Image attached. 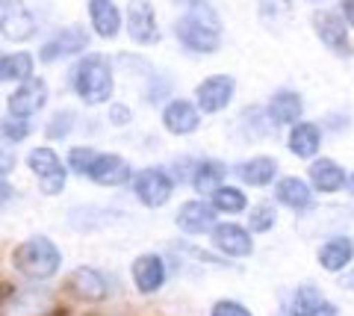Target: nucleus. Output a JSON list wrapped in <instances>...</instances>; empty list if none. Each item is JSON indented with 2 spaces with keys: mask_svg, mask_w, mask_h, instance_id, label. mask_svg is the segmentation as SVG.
Masks as SVG:
<instances>
[{
  "mask_svg": "<svg viewBox=\"0 0 354 316\" xmlns=\"http://www.w3.org/2000/svg\"><path fill=\"white\" fill-rule=\"evenodd\" d=\"M174 36L192 53H216L221 48L218 15L204 0H189V12L174 21Z\"/></svg>",
  "mask_w": 354,
  "mask_h": 316,
  "instance_id": "1",
  "label": "nucleus"
},
{
  "mask_svg": "<svg viewBox=\"0 0 354 316\" xmlns=\"http://www.w3.org/2000/svg\"><path fill=\"white\" fill-rule=\"evenodd\" d=\"M71 89L77 92L83 104L88 106H101L109 104L115 89V80H113V65H109L106 57L101 53H92V57H83L80 62L74 65L71 71Z\"/></svg>",
  "mask_w": 354,
  "mask_h": 316,
  "instance_id": "2",
  "label": "nucleus"
},
{
  "mask_svg": "<svg viewBox=\"0 0 354 316\" xmlns=\"http://www.w3.org/2000/svg\"><path fill=\"white\" fill-rule=\"evenodd\" d=\"M12 266L18 275H24L30 281H50L62 266V252L53 245L50 236L36 234L24 239L12 252Z\"/></svg>",
  "mask_w": 354,
  "mask_h": 316,
  "instance_id": "3",
  "label": "nucleus"
},
{
  "mask_svg": "<svg viewBox=\"0 0 354 316\" xmlns=\"http://www.w3.org/2000/svg\"><path fill=\"white\" fill-rule=\"evenodd\" d=\"M27 166L39 178V189L44 195H59L65 189V180H68V174H65V166H62V160L57 157V151H50V148H32L30 154H27Z\"/></svg>",
  "mask_w": 354,
  "mask_h": 316,
  "instance_id": "4",
  "label": "nucleus"
},
{
  "mask_svg": "<svg viewBox=\"0 0 354 316\" xmlns=\"http://www.w3.org/2000/svg\"><path fill=\"white\" fill-rule=\"evenodd\" d=\"M171 192H174V178L160 166L145 169L133 178V195L145 207H151V210H160V207L169 204Z\"/></svg>",
  "mask_w": 354,
  "mask_h": 316,
  "instance_id": "5",
  "label": "nucleus"
},
{
  "mask_svg": "<svg viewBox=\"0 0 354 316\" xmlns=\"http://www.w3.org/2000/svg\"><path fill=\"white\" fill-rule=\"evenodd\" d=\"M313 27H316L319 41H322V45L334 53V57H339V59L354 57V45L348 39V27H346V18H342V15L319 12L313 18Z\"/></svg>",
  "mask_w": 354,
  "mask_h": 316,
  "instance_id": "6",
  "label": "nucleus"
},
{
  "mask_svg": "<svg viewBox=\"0 0 354 316\" xmlns=\"http://www.w3.org/2000/svg\"><path fill=\"white\" fill-rule=\"evenodd\" d=\"M65 290H68L71 296L88 301V304H97V301L109 299L113 284H109V278L104 272H97L95 266H77L68 275V281H65Z\"/></svg>",
  "mask_w": 354,
  "mask_h": 316,
  "instance_id": "7",
  "label": "nucleus"
},
{
  "mask_svg": "<svg viewBox=\"0 0 354 316\" xmlns=\"http://www.w3.org/2000/svg\"><path fill=\"white\" fill-rule=\"evenodd\" d=\"M234 92H236V80L230 77V74H213V77H207L195 89V104L201 113L213 115V113H221L234 101Z\"/></svg>",
  "mask_w": 354,
  "mask_h": 316,
  "instance_id": "8",
  "label": "nucleus"
},
{
  "mask_svg": "<svg viewBox=\"0 0 354 316\" xmlns=\"http://www.w3.org/2000/svg\"><path fill=\"white\" fill-rule=\"evenodd\" d=\"M88 48V32L83 27H65L59 30L53 39H48L44 45L39 48V59L41 62H57V59H65V57H77Z\"/></svg>",
  "mask_w": 354,
  "mask_h": 316,
  "instance_id": "9",
  "label": "nucleus"
},
{
  "mask_svg": "<svg viewBox=\"0 0 354 316\" xmlns=\"http://www.w3.org/2000/svg\"><path fill=\"white\" fill-rule=\"evenodd\" d=\"M36 32V18L21 0H3L0 6V36L9 41H27Z\"/></svg>",
  "mask_w": 354,
  "mask_h": 316,
  "instance_id": "10",
  "label": "nucleus"
},
{
  "mask_svg": "<svg viewBox=\"0 0 354 316\" xmlns=\"http://www.w3.org/2000/svg\"><path fill=\"white\" fill-rule=\"evenodd\" d=\"M127 36L136 41V45H157L160 41V27H157V15H153L151 0H130Z\"/></svg>",
  "mask_w": 354,
  "mask_h": 316,
  "instance_id": "11",
  "label": "nucleus"
},
{
  "mask_svg": "<svg viewBox=\"0 0 354 316\" xmlns=\"http://www.w3.org/2000/svg\"><path fill=\"white\" fill-rule=\"evenodd\" d=\"M209 243H213V248L218 254L225 257H248L254 252V239L251 234L245 231V227H239L234 222H221L216 225L213 231H209Z\"/></svg>",
  "mask_w": 354,
  "mask_h": 316,
  "instance_id": "12",
  "label": "nucleus"
},
{
  "mask_svg": "<svg viewBox=\"0 0 354 316\" xmlns=\"http://www.w3.org/2000/svg\"><path fill=\"white\" fill-rule=\"evenodd\" d=\"M162 127L174 136H192L201 127V110H198V104L186 101V97H174L162 110Z\"/></svg>",
  "mask_w": 354,
  "mask_h": 316,
  "instance_id": "13",
  "label": "nucleus"
},
{
  "mask_svg": "<svg viewBox=\"0 0 354 316\" xmlns=\"http://www.w3.org/2000/svg\"><path fill=\"white\" fill-rule=\"evenodd\" d=\"M6 104H9V115H18V118L36 115L41 106L48 104V83H44L41 77H30L9 95Z\"/></svg>",
  "mask_w": 354,
  "mask_h": 316,
  "instance_id": "14",
  "label": "nucleus"
},
{
  "mask_svg": "<svg viewBox=\"0 0 354 316\" xmlns=\"http://www.w3.org/2000/svg\"><path fill=\"white\" fill-rule=\"evenodd\" d=\"M130 275L142 296H153V292H160L165 284V260L153 252L139 254L130 266Z\"/></svg>",
  "mask_w": 354,
  "mask_h": 316,
  "instance_id": "15",
  "label": "nucleus"
},
{
  "mask_svg": "<svg viewBox=\"0 0 354 316\" xmlns=\"http://www.w3.org/2000/svg\"><path fill=\"white\" fill-rule=\"evenodd\" d=\"M177 227L189 236H201L209 234L216 227V207L207 201H186L174 216Z\"/></svg>",
  "mask_w": 354,
  "mask_h": 316,
  "instance_id": "16",
  "label": "nucleus"
},
{
  "mask_svg": "<svg viewBox=\"0 0 354 316\" xmlns=\"http://www.w3.org/2000/svg\"><path fill=\"white\" fill-rule=\"evenodd\" d=\"M130 162L121 160L118 154H97L95 166L88 169L86 178L97 183V187H121V183L130 180Z\"/></svg>",
  "mask_w": 354,
  "mask_h": 316,
  "instance_id": "17",
  "label": "nucleus"
},
{
  "mask_svg": "<svg viewBox=\"0 0 354 316\" xmlns=\"http://www.w3.org/2000/svg\"><path fill=\"white\" fill-rule=\"evenodd\" d=\"M266 113H269V118L274 124H295V122H301V113H304V101H301V95L292 92V89H281V92H274L272 95V101L269 106H266Z\"/></svg>",
  "mask_w": 354,
  "mask_h": 316,
  "instance_id": "18",
  "label": "nucleus"
},
{
  "mask_svg": "<svg viewBox=\"0 0 354 316\" xmlns=\"http://www.w3.org/2000/svg\"><path fill=\"white\" fill-rule=\"evenodd\" d=\"M319 145H322V130H319V124H313V122H295L290 127L286 148H290L295 157L313 160L319 154Z\"/></svg>",
  "mask_w": 354,
  "mask_h": 316,
  "instance_id": "19",
  "label": "nucleus"
},
{
  "mask_svg": "<svg viewBox=\"0 0 354 316\" xmlns=\"http://www.w3.org/2000/svg\"><path fill=\"white\" fill-rule=\"evenodd\" d=\"M234 174L248 183V187H269V183L278 178V160L274 157H251V160H242L234 166Z\"/></svg>",
  "mask_w": 354,
  "mask_h": 316,
  "instance_id": "20",
  "label": "nucleus"
},
{
  "mask_svg": "<svg viewBox=\"0 0 354 316\" xmlns=\"http://www.w3.org/2000/svg\"><path fill=\"white\" fill-rule=\"evenodd\" d=\"M310 183H313V189H319V192H339L348 183V178L337 160L319 157L310 162Z\"/></svg>",
  "mask_w": 354,
  "mask_h": 316,
  "instance_id": "21",
  "label": "nucleus"
},
{
  "mask_svg": "<svg viewBox=\"0 0 354 316\" xmlns=\"http://www.w3.org/2000/svg\"><path fill=\"white\" fill-rule=\"evenodd\" d=\"M88 18L101 39H115L121 30V12L115 0H88Z\"/></svg>",
  "mask_w": 354,
  "mask_h": 316,
  "instance_id": "22",
  "label": "nucleus"
},
{
  "mask_svg": "<svg viewBox=\"0 0 354 316\" xmlns=\"http://www.w3.org/2000/svg\"><path fill=\"white\" fill-rule=\"evenodd\" d=\"M354 260V239L351 236H330L319 248V263L325 272H342Z\"/></svg>",
  "mask_w": 354,
  "mask_h": 316,
  "instance_id": "23",
  "label": "nucleus"
},
{
  "mask_svg": "<svg viewBox=\"0 0 354 316\" xmlns=\"http://www.w3.org/2000/svg\"><path fill=\"white\" fill-rule=\"evenodd\" d=\"M274 198H278L283 207H290V210H310L313 207V189L307 187L301 178H283L278 180V187H274Z\"/></svg>",
  "mask_w": 354,
  "mask_h": 316,
  "instance_id": "24",
  "label": "nucleus"
},
{
  "mask_svg": "<svg viewBox=\"0 0 354 316\" xmlns=\"http://www.w3.org/2000/svg\"><path fill=\"white\" fill-rule=\"evenodd\" d=\"M325 313H334V308H330L328 299L316 287L304 284V287H298L292 292L290 316H325Z\"/></svg>",
  "mask_w": 354,
  "mask_h": 316,
  "instance_id": "25",
  "label": "nucleus"
},
{
  "mask_svg": "<svg viewBox=\"0 0 354 316\" xmlns=\"http://www.w3.org/2000/svg\"><path fill=\"white\" fill-rule=\"evenodd\" d=\"M225 178H227V169L225 162L218 160H201L195 162V171H192V187L198 195H213L218 187H225Z\"/></svg>",
  "mask_w": 354,
  "mask_h": 316,
  "instance_id": "26",
  "label": "nucleus"
},
{
  "mask_svg": "<svg viewBox=\"0 0 354 316\" xmlns=\"http://www.w3.org/2000/svg\"><path fill=\"white\" fill-rule=\"evenodd\" d=\"M109 219H124L121 213L115 210H101V207H74V210L68 213V225L74 227V231H97V227H106Z\"/></svg>",
  "mask_w": 354,
  "mask_h": 316,
  "instance_id": "27",
  "label": "nucleus"
},
{
  "mask_svg": "<svg viewBox=\"0 0 354 316\" xmlns=\"http://www.w3.org/2000/svg\"><path fill=\"white\" fill-rule=\"evenodd\" d=\"M257 9H260V21L269 30H281L290 24V18H292L290 0H257Z\"/></svg>",
  "mask_w": 354,
  "mask_h": 316,
  "instance_id": "28",
  "label": "nucleus"
},
{
  "mask_svg": "<svg viewBox=\"0 0 354 316\" xmlns=\"http://www.w3.org/2000/svg\"><path fill=\"white\" fill-rule=\"evenodd\" d=\"M213 207L216 213H225V216H234V213H242L248 207V198L245 192L239 187H218L213 192Z\"/></svg>",
  "mask_w": 354,
  "mask_h": 316,
  "instance_id": "29",
  "label": "nucleus"
},
{
  "mask_svg": "<svg viewBox=\"0 0 354 316\" xmlns=\"http://www.w3.org/2000/svg\"><path fill=\"white\" fill-rule=\"evenodd\" d=\"M30 77H32V57H30V53H12V57L3 59L0 80H6V83H24Z\"/></svg>",
  "mask_w": 354,
  "mask_h": 316,
  "instance_id": "30",
  "label": "nucleus"
},
{
  "mask_svg": "<svg viewBox=\"0 0 354 316\" xmlns=\"http://www.w3.org/2000/svg\"><path fill=\"white\" fill-rule=\"evenodd\" d=\"M274 222H278V210H274L272 204L251 207V213H248V231L266 234V231H272V227H274Z\"/></svg>",
  "mask_w": 354,
  "mask_h": 316,
  "instance_id": "31",
  "label": "nucleus"
},
{
  "mask_svg": "<svg viewBox=\"0 0 354 316\" xmlns=\"http://www.w3.org/2000/svg\"><path fill=\"white\" fill-rule=\"evenodd\" d=\"M0 133H3L9 142H24V139L30 136V124H27V118L6 115L3 122H0Z\"/></svg>",
  "mask_w": 354,
  "mask_h": 316,
  "instance_id": "32",
  "label": "nucleus"
},
{
  "mask_svg": "<svg viewBox=\"0 0 354 316\" xmlns=\"http://www.w3.org/2000/svg\"><path fill=\"white\" fill-rule=\"evenodd\" d=\"M95 160H97V151L95 148H86V145H80V148H71V154H68V166L80 174H88V169L95 166Z\"/></svg>",
  "mask_w": 354,
  "mask_h": 316,
  "instance_id": "33",
  "label": "nucleus"
},
{
  "mask_svg": "<svg viewBox=\"0 0 354 316\" xmlns=\"http://www.w3.org/2000/svg\"><path fill=\"white\" fill-rule=\"evenodd\" d=\"M71 127H74V113L62 110L48 122V130H44V133H48V139H65L71 133Z\"/></svg>",
  "mask_w": 354,
  "mask_h": 316,
  "instance_id": "34",
  "label": "nucleus"
},
{
  "mask_svg": "<svg viewBox=\"0 0 354 316\" xmlns=\"http://www.w3.org/2000/svg\"><path fill=\"white\" fill-rule=\"evenodd\" d=\"M209 316H251V310L245 308V304H239L234 299H221L213 304V310H209Z\"/></svg>",
  "mask_w": 354,
  "mask_h": 316,
  "instance_id": "35",
  "label": "nucleus"
},
{
  "mask_svg": "<svg viewBox=\"0 0 354 316\" xmlns=\"http://www.w3.org/2000/svg\"><path fill=\"white\" fill-rule=\"evenodd\" d=\"M130 110H127V106H121V104H113V106H109V122H113L115 127H121V124H127L130 122Z\"/></svg>",
  "mask_w": 354,
  "mask_h": 316,
  "instance_id": "36",
  "label": "nucleus"
},
{
  "mask_svg": "<svg viewBox=\"0 0 354 316\" xmlns=\"http://www.w3.org/2000/svg\"><path fill=\"white\" fill-rule=\"evenodd\" d=\"M12 169H15V154L0 145V174H9Z\"/></svg>",
  "mask_w": 354,
  "mask_h": 316,
  "instance_id": "37",
  "label": "nucleus"
},
{
  "mask_svg": "<svg viewBox=\"0 0 354 316\" xmlns=\"http://www.w3.org/2000/svg\"><path fill=\"white\" fill-rule=\"evenodd\" d=\"M342 18H346V24H351L354 27V0H342Z\"/></svg>",
  "mask_w": 354,
  "mask_h": 316,
  "instance_id": "38",
  "label": "nucleus"
},
{
  "mask_svg": "<svg viewBox=\"0 0 354 316\" xmlns=\"http://www.w3.org/2000/svg\"><path fill=\"white\" fill-rule=\"evenodd\" d=\"M9 198H12V187H9V183L0 178V204H6Z\"/></svg>",
  "mask_w": 354,
  "mask_h": 316,
  "instance_id": "39",
  "label": "nucleus"
},
{
  "mask_svg": "<svg viewBox=\"0 0 354 316\" xmlns=\"http://www.w3.org/2000/svg\"><path fill=\"white\" fill-rule=\"evenodd\" d=\"M348 189H351V195H354V171H351V178H348Z\"/></svg>",
  "mask_w": 354,
  "mask_h": 316,
  "instance_id": "40",
  "label": "nucleus"
},
{
  "mask_svg": "<svg viewBox=\"0 0 354 316\" xmlns=\"http://www.w3.org/2000/svg\"><path fill=\"white\" fill-rule=\"evenodd\" d=\"M3 59H6V57H3V53H0V68H3Z\"/></svg>",
  "mask_w": 354,
  "mask_h": 316,
  "instance_id": "41",
  "label": "nucleus"
},
{
  "mask_svg": "<svg viewBox=\"0 0 354 316\" xmlns=\"http://www.w3.org/2000/svg\"><path fill=\"white\" fill-rule=\"evenodd\" d=\"M313 3H325V0H313Z\"/></svg>",
  "mask_w": 354,
  "mask_h": 316,
  "instance_id": "42",
  "label": "nucleus"
},
{
  "mask_svg": "<svg viewBox=\"0 0 354 316\" xmlns=\"http://www.w3.org/2000/svg\"><path fill=\"white\" fill-rule=\"evenodd\" d=\"M325 316H334V313H325Z\"/></svg>",
  "mask_w": 354,
  "mask_h": 316,
  "instance_id": "43",
  "label": "nucleus"
},
{
  "mask_svg": "<svg viewBox=\"0 0 354 316\" xmlns=\"http://www.w3.org/2000/svg\"><path fill=\"white\" fill-rule=\"evenodd\" d=\"M0 6H3V0H0Z\"/></svg>",
  "mask_w": 354,
  "mask_h": 316,
  "instance_id": "44",
  "label": "nucleus"
}]
</instances>
